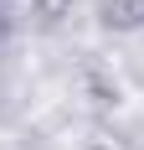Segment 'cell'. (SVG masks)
<instances>
[{
  "label": "cell",
  "instance_id": "cell-2",
  "mask_svg": "<svg viewBox=\"0 0 144 150\" xmlns=\"http://www.w3.org/2000/svg\"><path fill=\"white\" fill-rule=\"evenodd\" d=\"M72 11H77V0H31V16H41L46 26H62V21H72Z\"/></svg>",
  "mask_w": 144,
  "mask_h": 150
},
{
  "label": "cell",
  "instance_id": "cell-1",
  "mask_svg": "<svg viewBox=\"0 0 144 150\" xmlns=\"http://www.w3.org/2000/svg\"><path fill=\"white\" fill-rule=\"evenodd\" d=\"M98 26L113 36H139L144 31V0H98Z\"/></svg>",
  "mask_w": 144,
  "mask_h": 150
}]
</instances>
